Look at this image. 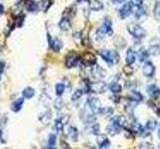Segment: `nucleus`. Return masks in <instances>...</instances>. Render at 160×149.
I'll use <instances>...</instances> for the list:
<instances>
[{"label": "nucleus", "instance_id": "obj_1", "mask_svg": "<svg viewBox=\"0 0 160 149\" xmlns=\"http://www.w3.org/2000/svg\"><path fill=\"white\" fill-rule=\"evenodd\" d=\"M113 33L112 31V22L109 18H105V20L103 22V24L101 25L100 28L97 30L96 33V39L101 40L103 39L106 35H111Z\"/></svg>", "mask_w": 160, "mask_h": 149}, {"label": "nucleus", "instance_id": "obj_2", "mask_svg": "<svg viewBox=\"0 0 160 149\" xmlns=\"http://www.w3.org/2000/svg\"><path fill=\"white\" fill-rule=\"evenodd\" d=\"M101 58L107 63L109 66H113L117 64L119 61V55L116 51H110V50H102L99 52Z\"/></svg>", "mask_w": 160, "mask_h": 149}, {"label": "nucleus", "instance_id": "obj_3", "mask_svg": "<svg viewBox=\"0 0 160 149\" xmlns=\"http://www.w3.org/2000/svg\"><path fill=\"white\" fill-rule=\"evenodd\" d=\"M86 88L89 89L90 92L96 93H102L106 91L107 89V85L104 82H88L86 81Z\"/></svg>", "mask_w": 160, "mask_h": 149}, {"label": "nucleus", "instance_id": "obj_4", "mask_svg": "<svg viewBox=\"0 0 160 149\" xmlns=\"http://www.w3.org/2000/svg\"><path fill=\"white\" fill-rule=\"evenodd\" d=\"M127 30L133 37H135L137 39H141L143 38L144 36L146 35V31L142 28L141 26H139L138 24H135V23H131L127 26Z\"/></svg>", "mask_w": 160, "mask_h": 149}, {"label": "nucleus", "instance_id": "obj_5", "mask_svg": "<svg viewBox=\"0 0 160 149\" xmlns=\"http://www.w3.org/2000/svg\"><path fill=\"white\" fill-rule=\"evenodd\" d=\"M80 61V58L77 54L75 53H70L69 55L66 57V60H65V65L67 68H73V67H76L78 65V63Z\"/></svg>", "mask_w": 160, "mask_h": 149}, {"label": "nucleus", "instance_id": "obj_6", "mask_svg": "<svg viewBox=\"0 0 160 149\" xmlns=\"http://www.w3.org/2000/svg\"><path fill=\"white\" fill-rule=\"evenodd\" d=\"M133 10V4L131 2H126L124 3V5L120 8V16H121V18H123V19H125V18L129 17L131 14H132V11Z\"/></svg>", "mask_w": 160, "mask_h": 149}, {"label": "nucleus", "instance_id": "obj_7", "mask_svg": "<svg viewBox=\"0 0 160 149\" xmlns=\"http://www.w3.org/2000/svg\"><path fill=\"white\" fill-rule=\"evenodd\" d=\"M47 38H48V42H49V46L50 48L55 52H59L60 49L62 48V42L58 38H51L50 35L48 34L47 35Z\"/></svg>", "mask_w": 160, "mask_h": 149}, {"label": "nucleus", "instance_id": "obj_8", "mask_svg": "<svg viewBox=\"0 0 160 149\" xmlns=\"http://www.w3.org/2000/svg\"><path fill=\"white\" fill-rule=\"evenodd\" d=\"M142 72H143L144 76L151 78V77H153L155 74V67L151 62H145L143 68H142Z\"/></svg>", "mask_w": 160, "mask_h": 149}, {"label": "nucleus", "instance_id": "obj_9", "mask_svg": "<svg viewBox=\"0 0 160 149\" xmlns=\"http://www.w3.org/2000/svg\"><path fill=\"white\" fill-rule=\"evenodd\" d=\"M89 106H90V110L91 111L93 112L94 114H100V110H101V106H100V102L97 98H94L92 97L90 98L89 101Z\"/></svg>", "mask_w": 160, "mask_h": 149}, {"label": "nucleus", "instance_id": "obj_10", "mask_svg": "<svg viewBox=\"0 0 160 149\" xmlns=\"http://www.w3.org/2000/svg\"><path fill=\"white\" fill-rule=\"evenodd\" d=\"M81 62L83 63L84 65L86 66H92L96 63V58L95 56L91 53H86L81 59Z\"/></svg>", "mask_w": 160, "mask_h": 149}, {"label": "nucleus", "instance_id": "obj_11", "mask_svg": "<svg viewBox=\"0 0 160 149\" xmlns=\"http://www.w3.org/2000/svg\"><path fill=\"white\" fill-rule=\"evenodd\" d=\"M91 74L95 79H101L105 76V71L100 66H94L91 69Z\"/></svg>", "mask_w": 160, "mask_h": 149}, {"label": "nucleus", "instance_id": "obj_12", "mask_svg": "<svg viewBox=\"0 0 160 149\" xmlns=\"http://www.w3.org/2000/svg\"><path fill=\"white\" fill-rule=\"evenodd\" d=\"M97 144H98L99 148H107L110 145V141L106 135H99L97 137Z\"/></svg>", "mask_w": 160, "mask_h": 149}, {"label": "nucleus", "instance_id": "obj_13", "mask_svg": "<svg viewBox=\"0 0 160 149\" xmlns=\"http://www.w3.org/2000/svg\"><path fill=\"white\" fill-rule=\"evenodd\" d=\"M147 93H149V96L151 97L156 98L157 97L160 96V89L157 85H149L147 87Z\"/></svg>", "mask_w": 160, "mask_h": 149}, {"label": "nucleus", "instance_id": "obj_14", "mask_svg": "<svg viewBox=\"0 0 160 149\" xmlns=\"http://www.w3.org/2000/svg\"><path fill=\"white\" fill-rule=\"evenodd\" d=\"M23 103H24V97H21L16 99L14 102H12L11 105V110L13 112H18L21 110L22 106H23Z\"/></svg>", "mask_w": 160, "mask_h": 149}, {"label": "nucleus", "instance_id": "obj_15", "mask_svg": "<svg viewBox=\"0 0 160 149\" xmlns=\"http://www.w3.org/2000/svg\"><path fill=\"white\" fill-rule=\"evenodd\" d=\"M58 26H59V28L62 31H67V30H69L70 27H71V23H70V21H69V18H67V17H62V19L60 20Z\"/></svg>", "mask_w": 160, "mask_h": 149}, {"label": "nucleus", "instance_id": "obj_16", "mask_svg": "<svg viewBox=\"0 0 160 149\" xmlns=\"http://www.w3.org/2000/svg\"><path fill=\"white\" fill-rule=\"evenodd\" d=\"M89 7L93 11H99L103 9V4L99 0H90L89 1Z\"/></svg>", "mask_w": 160, "mask_h": 149}, {"label": "nucleus", "instance_id": "obj_17", "mask_svg": "<svg viewBox=\"0 0 160 149\" xmlns=\"http://www.w3.org/2000/svg\"><path fill=\"white\" fill-rule=\"evenodd\" d=\"M136 60V56H135V52L133 51V49H128L127 53H126V63L128 65H132L133 63Z\"/></svg>", "mask_w": 160, "mask_h": 149}, {"label": "nucleus", "instance_id": "obj_18", "mask_svg": "<svg viewBox=\"0 0 160 149\" xmlns=\"http://www.w3.org/2000/svg\"><path fill=\"white\" fill-rule=\"evenodd\" d=\"M107 131L110 135H116L120 132V130H121V127L120 126H118L117 124H115L113 122H111L110 125L107 126Z\"/></svg>", "mask_w": 160, "mask_h": 149}, {"label": "nucleus", "instance_id": "obj_19", "mask_svg": "<svg viewBox=\"0 0 160 149\" xmlns=\"http://www.w3.org/2000/svg\"><path fill=\"white\" fill-rule=\"evenodd\" d=\"M34 94H35V91H34L33 88L27 87V88H25L23 91H22V97H23L24 98H26V99L32 98L34 97Z\"/></svg>", "mask_w": 160, "mask_h": 149}, {"label": "nucleus", "instance_id": "obj_20", "mask_svg": "<svg viewBox=\"0 0 160 149\" xmlns=\"http://www.w3.org/2000/svg\"><path fill=\"white\" fill-rule=\"evenodd\" d=\"M68 136L72 141H77L78 140V130L74 126H69L68 128Z\"/></svg>", "mask_w": 160, "mask_h": 149}, {"label": "nucleus", "instance_id": "obj_21", "mask_svg": "<svg viewBox=\"0 0 160 149\" xmlns=\"http://www.w3.org/2000/svg\"><path fill=\"white\" fill-rule=\"evenodd\" d=\"M112 122L117 124L120 127H124L126 125V118L122 115H117V116H114L113 119H112Z\"/></svg>", "mask_w": 160, "mask_h": 149}, {"label": "nucleus", "instance_id": "obj_22", "mask_svg": "<svg viewBox=\"0 0 160 149\" xmlns=\"http://www.w3.org/2000/svg\"><path fill=\"white\" fill-rule=\"evenodd\" d=\"M149 55H159L160 54V42L157 43H151V46L148 50Z\"/></svg>", "mask_w": 160, "mask_h": 149}, {"label": "nucleus", "instance_id": "obj_23", "mask_svg": "<svg viewBox=\"0 0 160 149\" xmlns=\"http://www.w3.org/2000/svg\"><path fill=\"white\" fill-rule=\"evenodd\" d=\"M64 120H65V117H60V118H57L56 121H55V129L58 132H61L62 130H63V127H64L65 123L67 122V121L65 122Z\"/></svg>", "mask_w": 160, "mask_h": 149}, {"label": "nucleus", "instance_id": "obj_24", "mask_svg": "<svg viewBox=\"0 0 160 149\" xmlns=\"http://www.w3.org/2000/svg\"><path fill=\"white\" fill-rule=\"evenodd\" d=\"M39 119L43 123H45V124L48 123L49 122V120L51 119V112L49 110H47L46 112H43V114L39 116Z\"/></svg>", "mask_w": 160, "mask_h": 149}, {"label": "nucleus", "instance_id": "obj_25", "mask_svg": "<svg viewBox=\"0 0 160 149\" xmlns=\"http://www.w3.org/2000/svg\"><path fill=\"white\" fill-rule=\"evenodd\" d=\"M149 56V53H148V50H145V49H140L139 52H138V58H139V61L140 62H144L146 59L148 58Z\"/></svg>", "mask_w": 160, "mask_h": 149}, {"label": "nucleus", "instance_id": "obj_26", "mask_svg": "<svg viewBox=\"0 0 160 149\" xmlns=\"http://www.w3.org/2000/svg\"><path fill=\"white\" fill-rule=\"evenodd\" d=\"M64 91H65V85L63 84L59 83V84H57L55 85V93H56L57 96H59V97L62 96L63 93H64Z\"/></svg>", "mask_w": 160, "mask_h": 149}, {"label": "nucleus", "instance_id": "obj_27", "mask_svg": "<svg viewBox=\"0 0 160 149\" xmlns=\"http://www.w3.org/2000/svg\"><path fill=\"white\" fill-rule=\"evenodd\" d=\"M109 89H110V91L112 92V93H118L121 92L122 88H121V85H120L119 84H117V83H113V84L110 85Z\"/></svg>", "mask_w": 160, "mask_h": 149}, {"label": "nucleus", "instance_id": "obj_28", "mask_svg": "<svg viewBox=\"0 0 160 149\" xmlns=\"http://www.w3.org/2000/svg\"><path fill=\"white\" fill-rule=\"evenodd\" d=\"M153 14L156 20H160V1H158L154 6V10H153Z\"/></svg>", "mask_w": 160, "mask_h": 149}, {"label": "nucleus", "instance_id": "obj_29", "mask_svg": "<svg viewBox=\"0 0 160 149\" xmlns=\"http://www.w3.org/2000/svg\"><path fill=\"white\" fill-rule=\"evenodd\" d=\"M156 127H157V121L156 120L151 119V120L147 121V123H146V128H147L148 130H154Z\"/></svg>", "mask_w": 160, "mask_h": 149}, {"label": "nucleus", "instance_id": "obj_30", "mask_svg": "<svg viewBox=\"0 0 160 149\" xmlns=\"http://www.w3.org/2000/svg\"><path fill=\"white\" fill-rule=\"evenodd\" d=\"M131 99L136 102H140L142 99H143V97H142L138 92H133L131 96Z\"/></svg>", "mask_w": 160, "mask_h": 149}, {"label": "nucleus", "instance_id": "obj_31", "mask_svg": "<svg viewBox=\"0 0 160 149\" xmlns=\"http://www.w3.org/2000/svg\"><path fill=\"white\" fill-rule=\"evenodd\" d=\"M27 10L29 12H36L38 10V5L36 2L34 1H31L28 5H27Z\"/></svg>", "mask_w": 160, "mask_h": 149}, {"label": "nucleus", "instance_id": "obj_32", "mask_svg": "<svg viewBox=\"0 0 160 149\" xmlns=\"http://www.w3.org/2000/svg\"><path fill=\"white\" fill-rule=\"evenodd\" d=\"M145 13H146L145 8L141 5V6H138V8H137V10L135 12V16H136V18H141L143 15H145Z\"/></svg>", "mask_w": 160, "mask_h": 149}, {"label": "nucleus", "instance_id": "obj_33", "mask_svg": "<svg viewBox=\"0 0 160 149\" xmlns=\"http://www.w3.org/2000/svg\"><path fill=\"white\" fill-rule=\"evenodd\" d=\"M132 131H134L135 133L141 134V133H143L144 129H143V127H142V125L140 123H135L132 127Z\"/></svg>", "mask_w": 160, "mask_h": 149}, {"label": "nucleus", "instance_id": "obj_34", "mask_svg": "<svg viewBox=\"0 0 160 149\" xmlns=\"http://www.w3.org/2000/svg\"><path fill=\"white\" fill-rule=\"evenodd\" d=\"M56 135L55 134H50L49 135V138H48V145H49V147H54V145L56 144Z\"/></svg>", "mask_w": 160, "mask_h": 149}, {"label": "nucleus", "instance_id": "obj_35", "mask_svg": "<svg viewBox=\"0 0 160 149\" xmlns=\"http://www.w3.org/2000/svg\"><path fill=\"white\" fill-rule=\"evenodd\" d=\"M100 114H101L102 115L108 116V115H111V114H113V110H112L111 107H103V108H101Z\"/></svg>", "mask_w": 160, "mask_h": 149}, {"label": "nucleus", "instance_id": "obj_36", "mask_svg": "<svg viewBox=\"0 0 160 149\" xmlns=\"http://www.w3.org/2000/svg\"><path fill=\"white\" fill-rule=\"evenodd\" d=\"M24 19H25V15L24 14H19L18 16H17V18H16L15 25L17 27H21L22 24H23V22H24Z\"/></svg>", "mask_w": 160, "mask_h": 149}, {"label": "nucleus", "instance_id": "obj_37", "mask_svg": "<svg viewBox=\"0 0 160 149\" xmlns=\"http://www.w3.org/2000/svg\"><path fill=\"white\" fill-rule=\"evenodd\" d=\"M51 5V0H41V7L43 11H47Z\"/></svg>", "mask_w": 160, "mask_h": 149}, {"label": "nucleus", "instance_id": "obj_38", "mask_svg": "<svg viewBox=\"0 0 160 149\" xmlns=\"http://www.w3.org/2000/svg\"><path fill=\"white\" fill-rule=\"evenodd\" d=\"M82 94H83L82 89H76V91L74 92V93L72 94V101H77V99H79L82 97Z\"/></svg>", "mask_w": 160, "mask_h": 149}, {"label": "nucleus", "instance_id": "obj_39", "mask_svg": "<svg viewBox=\"0 0 160 149\" xmlns=\"http://www.w3.org/2000/svg\"><path fill=\"white\" fill-rule=\"evenodd\" d=\"M123 71H124V73H125L126 75H131L132 72H133V70L131 69L130 66H126V67L123 69Z\"/></svg>", "mask_w": 160, "mask_h": 149}, {"label": "nucleus", "instance_id": "obj_40", "mask_svg": "<svg viewBox=\"0 0 160 149\" xmlns=\"http://www.w3.org/2000/svg\"><path fill=\"white\" fill-rule=\"evenodd\" d=\"M99 131V125L98 124H94L92 126V132L94 134H97V132Z\"/></svg>", "mask_w": 160, "mask_h": 149}, {"label": "nucleus", "instance_id": "obj_41", "mask_svg": "<svg viewBox=\"0 0 160 149\" xmlns=\"http://www.w3.org/2000/svg\"><path fill=\"white\" fill-rule=\"evenodd\" d=\"M4 68H5V64L3 62H0V80H1V76L4 71Z\"/></svg>", "mask_w": 160, "mask_h": 149}, {"label": "nucleus", "instance_id": "obj_42", "mask_svg": "<svg viewBox=\"0 0 160 149\" xmlns=\"http://www.w3.org/2000/svg\"><path fill=\"white\" fill-rule=\"evenodd\" d=\"M133 4H135L136 6H141L143 4V0H132Z\"/></svg>", "mask_w": 160, "mask_h": 149}, {"label": "nucleus", "instance_id": "obj_43", "mask_svg": "<svg viewBox=\"0 0 160 149\" xmlns=\"http://www.w3.org/2000/svg\"><path fill=\"white\" fill-rule=\"evenodd\" d=\"M113 3H116V4H120V3H124L125 0H111Z\"/></svg>", "mask_w": 160, "mask_h": 149}, {"label": "nucleus", "instance_id": "obj_44", "mask_svg": "<svg viewBox=\"0 0 160 149\" xmlns=\"http://www.w3.org/2000/svg\"><path fill=\"white\" fill-rule=\"evenodd\" d=\"M3 13H4V6L2 4H0V15L3 14Z\"/></svg>", "mask_w": 160, "mask_h": 149}, {"label": "nucleus", "instance_id": "obj_45", "mask_svg": "<svg viewBox=\"0 0 160 149\" xmlns=\"http://www.w3.org/2000/svg\"><path fill=\"white\" fill-rule=\"evenodd\" d=\"M1 138H2V130L0 128V141H1Z\"/></svg>", "mask_w": 160, "mask_h": 149}, {"label": "nucleus", "instance_id": "obj_46", "mask_svg": "<svg viewBox=\"0 0 160 149\" xmlns=\"http://www.w3.org/2000/svg\"><path fill=\"white\" fill-rule=\"evenodd\" d=\"M81 1H90V0H77V2H81Z\"/></svg>", "mask_w": 160, "mask_h": 149}, {"label": "nucleus", "instance_id": "obj_47", "mask_svg": "<svg viewBox=\"0 0 160 149\" xmlns=\"http://www.w3.org/2000/svg\"><path fill=\"white\" fill-rule=\"evenodd\" d=\"M158 136H159V138H160V129L158 130Z\"/></svg>", "mask_w": 160, "mask_h": 149}, {"label": "nucleus", "instance_id": "obj_48", "mask_svg": "<svg viewBox=\"0 0 160 149\" xmlns=\"http://www.w3.org/2000/svg\"><path fill=\"white\" fill-rule=\"evenodd\" d=\"M0 55H1V49H0Z\"/></svg>", "mask_w": 160, "mask_h": 149}]
</instances>
